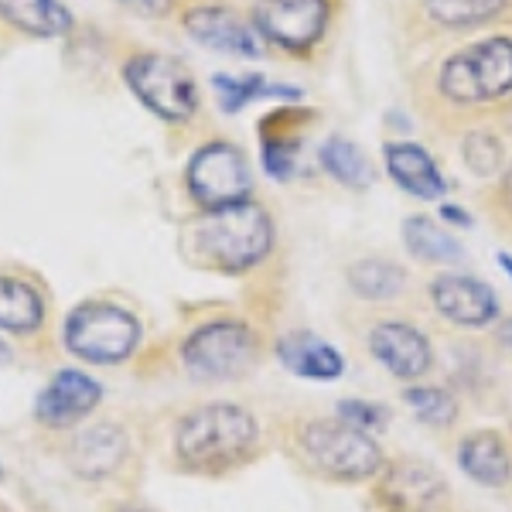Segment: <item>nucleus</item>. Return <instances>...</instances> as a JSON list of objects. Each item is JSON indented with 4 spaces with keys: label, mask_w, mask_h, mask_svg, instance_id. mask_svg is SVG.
<instances>
[{
    "label": "nucleus",
    "mask_w": 512,
    "mask_h": 512,
    "mask_svg": "<svg viewBox=\"0 0 512 512\" xmlns=\"http://www.w3.org/2000/svg\"><path fill=\"white\" fill-rule=\"evenodd\" d=\"M188 239L205 263L226 270V274H246L270 256L277 229L270 212L253 198H246V202L226 205V209L202 212L188 226Z\"/></svg>",
    "instance_id": "nucleus-1"
},
{
    "label": "nucleus",
    "mask_w": 512,
    "mask_h": 512,
    "mask_svg": "<svg viewBox=\"0 0 512 512\" xmlns=\"http://www.w3.org/2000/svg\"><path fill=\"white\" fill-rule=\"evenodd\" d=\"M434 93L458 113H475L512 96V35H489L451 52L434 72Z\"/></svg>",
    "instance_id": "nucleus-2"
},
{
    "label": "nucleus",
    "mask_w": 512,
    "mask_h": 512,
    "mask_svg": "<svg viewBox=\"0 0 512 512\" xmlns=\"http://www.w3.org/2000/svg\"><path fill=\"white\" fill-rule=\"evenodd\" d=\"M297 454L315 475L328 482H369L383 475L386 454L379 441L366 431H355L352 424L338 417L304 420L297 427Z\"/></svg>",
    "instance_id": "nucleus-3"
},
{
    "label": "nucleus",
    "mask_w": 512,
    "mask_h": 512,
    "mask_svg": "<svg viewBox=\"0 0 512 512\" xmlns=\"http://www.w3.org/2000/svg\"><path fill=\"white\" fill-rule=\"evenodd\" d=\"M260 424L236 403H205L192 410L175 431L178 458L192 468H226L253 451Z\"/></svg>",
    "instance_id": "nucleus-4"
},
{
    "label": "nucleus",
    "mask_w": 512,
    "mask_h": 512,
    "mask_svg": "<svg viewBox=\"0 0 512 512\" xmlns=\"http://www.w3.org/2000/svg\"><path fill=\"white\" fill-rule=\"evenodd\" d=\"M123 82L147 113L168 123H185L198 113V82L185 62L164 52H137L123 62Z\"/></svg>",
    "instance_id": "nucleus-5"
},
{
    "label": "nucleus",
    "mask_w": 512,
    "mask_h": 512,
    "mask_svg": "<svg viewBox=\"0 0 512 512\" xmlns=\"http://www.w3.org/2000/svg\"><path fill=\"white\" fill-rule=\"evenodd\" d=\"M256 362V335L246 321L216 318L198 325L181 342V366L192 379L202 383H229L253 369Z\"/></svg>",
    "instance_id": "nucleus-6"
},
{
    "label": "nucleus",
    "mask_w": 512,
    "mask_h": 512,
    "mask_svg": "<svg viewBox=\"0 0 512 512\" xmlns=\"http://www.w3.org/2000/svg\"><path fill=\"white\" fill-rule=\"evenodd\" d=\"M140 342V321L110 301H86L65 318V345L72 355L96 366L130 359Z\"/></svg>",
    "instance_id": "nucleus-7"
},
{
    "label": "nucleus",
    "mask_w": 512,
    "mask_h": 512,
    "mask_svg": "<svg viewBox=\"0 0 512 512\" xmlns=\"http://www.w3.org/2000/svg\"><path fill=\"white\" fill-rule=\"evenodd\" d=\"M185 188L195 205L205 212L226 209V205L246 202L253 192V171L246 164V154L229 140H212L202 144L188 158L185 168Z\"/></svg>",
    "instance_id": "nucleus-8"
},
{
    "label": "nucleus",
    "mask_w": 512,
    "mask_h": 512,
    "mask_svg": "<svg viewBox=\"0 0 512 512\" xmlns=\"http://www.w3.org/2000/svg\"><path fill=\"white\" fill-rule=\"evenodd\" d=\"M332 4L328 0H256L253 31L291 55H308L325 38Z\"/></svg>",
    "instance_id": "nucleus-9"
},
{
    "label": "nucleus",
    "mask_w": 512,
    "mask_h": 512,
    "mask_svg": "<svg viewBox=\"0 0 512 512\" xmlns=\"http://www.w3.org/2000/svg\"><path fill=\"white\" fill-rule=\"evenodd\" d=\"M369 355L386 369L393 379L400 383H420L434 366V349H431V338L420 332L417 325L400 318H383L369 328L366 335Z\"/></svg>",
    "instance_id": "nucleus-10"
},
{
    "label": "nucleus",
    "mask_w": 512,
    "mask_h": 512,
    "mask_svg": "<svg viewBox=\"0 0 512 512\" xmlns=\"http://www.w3.org/2000/svg\"><path fill=\"white\" fill-rule=\"evenodd\" d=\"M434 311L444 321L458 328H489L499 318V297L485 280L472 274H458V270H444L427 287Z\"/></svg>",
    "instance_id": "nucleus-11"
},
{
    "label": "nucleus",
    "mask_w": 512,
    "mask_h": 512,
    "mask_svg": "<svg viewBox=\"0 0 512 512\" xmlns=\"http://www.w3.org/2000/svg\"><path fill=\"white\" fill-rule=\"evenodd\" d=\"M181 28L185 35L195 41V45L209 48V52L219 55H239V59H260V35L253 31V24L236 14L233 7L222 4H198L188 7L185 18H181Z\"/></svg>",
    "instance_id": "nucleus-12"
},
{
    "label": "nucleus",
    "mask_w": 512,
    "mask_h": 512,
    "mask_svg": "<svg viewBox=\"0 0 512 512\" xmlns=\"http://www.w3.org/2000/svg\"><path fill=\"white\" fill-rule=\"evenodd\" d=\"M448 495V485L437 475V468L424 465L417 458L396 461L383 468L379 482V502L390 512H434Z\"/></svg>",
    "instance_id": "nucleus-13"
},
{
    "label": "nucleus",
    "mask_w": 512,
    "mask_h": 512,
    "mask_svg": "<svg viewBox=\"0 0 512 512\" xmlns=\"http://www.w3.org/2000/svg\"><path fill=\"white\" fill-rule=\"evenodd\" d=\"M99 400H103V386H99L96 379H89L86 373H79V369H62V373L38 393L35 414L41 424H48V427H69L86 414H93Z\"/></svg>",
    "instance_id": "nucleus-14"
},
{
    "label": "nucleus",
    "mask_w": 512,
    "mask_h": 512,
    "mask_svg": "<svg viewBox=\"0 0 512 512\" xmlns=\"http://www.w3.org/2000/svg\"><path fill=\"white\" fill-rule=\"evenodd\" d=\"M383 164H386V175L407 195L420 198V202H437V198L448 192V178L441 175L437 161L420 144H414V140H393V144H386Z\"/></svg>",
    "instance_id": "nucleus-15"
},
{
    "label": "nucleus",
    "mask_w": 512,
    "mask_h": 512,
    "mask_svg": "<svg viewBox=\"0 0 512 512\" xmlns=\"http://www.w3.org/2000/svg\"><path fill=\"white\" fill-rule=\"evenodd\" d=\"M277 359L287 373L311 379V383H335L345 373V359L328 338L311 332H294L277 342Z\"/></svg>",
    "instance_id": "nucleus-16"
},
{
    "label": "nucleus",
    "mask_w": 512,
    "mask_h": 512,
    "mask_svg": "<svg viewBox=\"0 0 512 512\" xmlns=\"http://www.w3.org/2000/svg\"><path fill=\"white\" fill-rule=\"evenodd\" d=\"M458 465L472 482L485 489H502L512 478V454L499 431H472L458 444Z\"/></svg>",
    "instance_id": "nucleus-17"
},
{
    "label": "nucleus",
    "mask_w": 512,
    "mask_h": 512,
    "mask_svg": "<svg viewBox=\"0 0 512 512\" xmlns=\"http://www.w3.org/2000/svg\"><path fill=\"white\" fill-rule=\"evenodd\" d=\"M0 21L31 38H65L76 28L72 11L62 0H0Z\"/></svg>",
    "instance_id": "nucleus-18"
},
{
    "label": "nucleus",
    "mask_w": 512,
    "mask_h": 512,
    "mask_svg": "<svg viewBox=\"0 0 512 512\" xmlns=\"http://www.w3.org/2000/svg\"><path fill=\"white\" fill-rule=\"evenodd\" d=\"M123 458H127V434L117 424L89 427V431L76 437V448H72V465L86 478H103L117 472Z\"/></svg>",
    "instance_id": "nucleus-19"
},
{
    "label": "nucleus",
    "mask_w": 512,
    "mask_h": 512,
    "mask_svg": "<svg viewBox=\"0 0 512 512\" xmlns=\"http://www.w3.org/2000/svg\"><path fill=\"white\" fill-rule=\"evenodd\" d=\"M403 243L414 260L420 263H461L465 260V246L454 239L448 229L437 226L427 216L403 219Z\"/></svg>",
    "instance_id": "nucleus-20"
},
{
    "label": "nucleus",
    "mask_w": 512,
    "mask_h": 512,
    "mask_svg": "<svg viewBox=\"0 0 512 512\" xmlns=\"http://www.w3.org/2000/svg\"><path fill=\"white\" fill-rule=\"evenodd\" d=\"M212 89H216L219 96V106L222 113H239L246 103H253V99H301V89L297 86H277V82H267L263 76H256V72H246V76H226V72H219V76H212Z\"/></svg>",
    "instance_id": "nucleus-21"
},
{
    "label": "nucleus",
    "mask_w": 512,
    "mask_h": 512,
    "mask_svg": "<svg viewBox=\"0 0 512 512\" xmlns=\"http://www.w3.org/2000/svg\"><path fill=\"white\" fill-rule=\"evenodd\" d=\"M427 21L444 31H468L489 24L509 7V0H420Z\"/></svg>",
    "instance_id": "nucleus-22"
},
{
    "label": "nucleus",
    "mask_w": 512,
    "mask_h": 512,
    "mask_svg": "<svg viewBox=\"0 0 512 512\" xmlns=\"http://www.w3.org/2000/svg\"><path fill=\"white\" fill-rule=\"evenodd\" d=\"M345 277L362 301H396L407 287V270L396 267L393 260H359Z\"/></svg>",
    "instance_id": "nucleus-23"
},
{
    "label": "nucleus",
    "mask_w": 512,
    "mask_h": 512,
    "mask_svg": "<svg viewBox=\"0 0 512 512\" xmlns=\"http://www.w3.org/2000/svg\"><path fill=\"white\" fill-rule=\"evenodd\" d=\"M45 315L38 291L24 280L0 277V328L4 332H35Z\"/></svg>",
    "instance_id": "nucleus-24"
},
{
    "label": "nucleus",
    "mask_w": 512,
    "mask_h": 512,
    "mask_svg": "<svg viewBox=\"0 0 512 512\" xmlns=\"http://www.w3.org/2000/svg\"><path fill=\"white\" fill-rule=\"evenodd\" d=\"M318 164L345 188H366L369 178H373L362 147L352 144V140H345V137H328L318 151Z\"/></svg>",
    "instance_id": "nucleus-25"
},
{
    "label": "nucleus",
    "mask_w": 512,
    "mask_h": 512,
    "mask_svg": "<svg viewBox=\"0 0 512 512\" xmlns=\"http://www.w3.org/2000/svg\"><path fill=\"white\" fill-rule=\"evenodd\" d=\"M403 403H407L410 414H414L420 424L437 427V431H444V427H451L454 420H458V400H454L444 386L410 383L407 390H403Z\"/></svg>",
    "instance_id": "nucleus-26"
},
{
    "label": "nucleus",
    "mask_w": 512,
    "mask_h": 512,
    "mask_svg": "<svg viewBox=\"0 0 512 512\" xmlns=\"http://www.w3.org/2000/svg\"><path fill=\"white\" fill-rule=\"evenodd\" d=\"M461 154H465L468 171L478 178H492L502 168V161H506V147H502V140L492 130H472L461 140Z\"/></svg>",
    "instance_id": "nucleus-27"
},
{
    "label": "nucleus",
    "mask_w": 512,
    "mask_h": 512,
    "mask_svg": "<svg viewBox=\"0 0 512 512\" xmlns=\"http://www.w3.org/2000/svg\"><path fill=\"white\" fill-rule=\"evenodd\" d=\"M260 154H263V171H267L274 181H287L297 171V140H291V137H280L274 130H263Z\"/></svg>",
    "instance_id": "nucleus-28"
},
{
    "label": "nucleus",
    "mask_w": 512,
    "mask_h": 512,
    "mask_svg": "<svg viewBox=\"0 0 512 512\" xmlns=\"http://www.w3.org/2000/svg\"><path fill=\"white\" fill-rule=\"evenodd\" d=\"M338 420L352 424L355 431H366V434H383L390 427V407L383 403H369V400H342L335 410Z\"/></svg>",
    "instance_id": "nucleus-29"
},
{
    "label": "nucleus",
    "mask_w": 512,
    "mask_h": 512,
    "mask_svg": "<svg viewBox=\"0 0 512 512\" xmlns=\"http://www.w3.org/2000/svg\"><path fill=\"white\" fill-rule=\"evenodd\" d=\"M117 4L130 7L137 14H147V18H164L175 7V0H117Z\"/></svg>",
    "instance_id": "nucleus-30"
},
{
    "label": "nucleus",
    "mask_w": 512,
    "mask_h": 512,
    "mask_svg": "<svg viewBox=\"0 0 512 512\" xmlns=\"http://www.w3.org/2000/svg\"><path fill=\"white\" fill-rule=\"evenodd\" d=\"M499 205H502V212H509V216H512V164H509L506 175H502V181H499Z\"/></svg>",
    "instance_id": "nucleus-31"
},
{
    "label": "nucleus",
    "mask_w": 512,
    "mask_h": 512,
    "mask_svg": "<svg viewBox=\"0 0 512 512\" xmlns=\"http://www.w3.org/2000/svg\"><path fill=\"white\" fill-rule=\"evenodd\" d=\"M441 216L448 219V222H458V226H472V219H468L465 209H458V205H444Z\"/></svg>",
    "instance_id": "nucleus-32"
},
{
    "label": "nucleus",
    "mask_w": 512,
    "mask_h": 512,
    "mask_svg": "<svg viewBox=\"0 0 512 512\" xmlns=\"http://www.w3.org/2000/svg\"><path fill=\"white\" fill-rule=\"evenodd\" d=\"M495 338H499L502 349H509V352H512V318L499 321V328H495Z\"/></svg>",
    "instance_id": "nucleus-33"
},
{
    "label": "nucleus",
    "mask_w": 512,
    "mask_h": 512,
    "mask_svg": "<svg viewBox=\"0 0 512 512\" xmlns=\"http://www.w3.org/2000/svg\"><path fill=\"white\" fill-rule=\"evenodd\" d=\"M499 263H502V270H506V277L512 280V256L509 253H499Z\"/></svg>",
    "instance_id": "nucleus-34"
},
{
    "label": "nucleus",
    "mask_w": 512,
    "mask_h": 512,
    "mask_svg": "<svg viewBox=\"0 0 512 512\" xmlns=\"http://www.w3.org/2000/svg\"><path fill=\"white\" fill-rule=\"evenodd\" d=\"M4 362H11V349H7V345L0 342V366H4Z\"/></svg>",
    "instance_id": "nucleus-35"
},
{
    "label": "nucleus",
    "mask_w": 512,
    "mask_h": 512,
    "mask_svg": "<svg viewBox=\"0 0 512 512\" xmlns=\"http://www.w3.org/2000/svg\"><path fill=\"white\" fill-rule=\"evenodd\" d=\"M117 512H144V509H117Z\"/></svg>",
    "instance_id": "nucleus-36"
},
{
    "label": "nucleus",
    "mask_w": 512,
    "mask_h": 512,
    "mask_svg": "<svg viewBox=\"0 0 512 512\" xmlns=\"http://www.w3.org/2000/svg\"><path fill=\"white\" fill-rule=\"evenodd\" d=\"M0 478H4V468H0Z\"/></svg>",
    "instance_id": "nucleus-37"
}]
</instances>
